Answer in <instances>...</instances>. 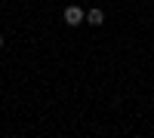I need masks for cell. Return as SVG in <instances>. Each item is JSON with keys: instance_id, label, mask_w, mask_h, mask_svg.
<instances>
[{"instance_id": "3", "label": "cell", "mask_w": 154, "mask_h": 138, "mask_svg": "<svg viewBox=\"0 0 154 138\" xmlns=\"http://www.w3.org/2000/svg\"><path fill=\"white\" fill-rule=\"evenodd\" d=\"M0 46H3V40H0Z\"/></svg>"}, {"instance_id": "2", "label": "cell", "mask_w": 154, "mask_h": 138, "mask_svg": "<svg viewBox=\"0 0 154 138\" xmlns=\"http://www.w3.org/2000/svg\"><path fill=\"white\" fill-rule=\"evenodd\" d=\"M86 22L89 25H102V22H105V12H102V9H89L86 12Z\"/></svg>"}, {"instance_id": "1", "label": "cell", "mask_w": 154, "mask_h": 138, "mask_svg": "<svg viewBox=\"0 0 154 138\" xmlns=\"http://www.w3.org/2000/svg\"><path fill=\"white\" fill-rule=\"evenodd\" d=\"M86 19V12L80 9V6H68L65 9V25H71V28H74V25H80Z\"/></svg>"}]
</instances>
